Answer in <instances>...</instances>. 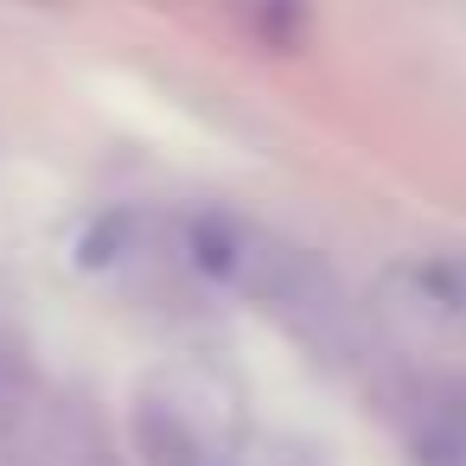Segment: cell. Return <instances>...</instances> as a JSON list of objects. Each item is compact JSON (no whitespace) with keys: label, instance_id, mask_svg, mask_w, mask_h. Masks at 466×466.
<instances>
[{"label":"cell","instance_id":"5b68a950","mask_svg":"<svg viewBox=\"0 0 466 466\" xmlns=\"http://www.w3.org/2000/svg\"><path fill=\"white\" fill-rule=\"evenodd\" d=\"M409 447L421 466H466V396L453 390H421L409 396Z\"/></svg>","mask_w":466,"mask_h":466},{"label":"cell","instance_id":"52a82bcc","mask_svg":"<svg viewBox=\"0 0 466 466\" xmlns=\"http://www.w3.org/2000/svg\"><path fill=\"white\" fill-rule=\"evenodd\" d=\"M256 26L268 46H294L300 39V0H256Z\"/></svg>","mask_w":466,"mask_h":466},{"label":"cell","instance_id":"3957f363","mask_svg":"<svg viewBox=\"0 0 466 466\" xmlns=\"http://www.w3.org/2000/svg\"><path fill=\"white\" fill-rule=\"evenodd\" d=\"M390 288L409 300V313L434 326H466V249H421L390 268Z\"/></svg>","mask_w":466,"mask_h":466},{"label":"cell","instance_id":"277c9868","mask_svg":"<svg viewBox=\"0 0 466 466\" xmlns=\"http://www.w3.org/2000/svg\"><path fill=\"white\" fill-rule=\"evenodd\" d=\"M154 237H160V218H154V211H141V205H116V211H103V218L84 224V237H77L71 256H77L84 275H116V268L141 262V256L154 249Z\"/></svg>","mask_w":466,"mask_h":466},{"label":"cell","instance_id":"6da1fadb","mask_svg":"<svg viewBox=\"0 0 466 466\" xmlns=\"http://www.w3.org/2000/svg\"><path fill=\"white\" fill-rule=\"evenodd\" d=\"M249 300H256L262 313H275V319H281L294 339H307L313 351H345V345H358L351 300L339 294L332 268H326L313 249H294V243L275 237V249H268V262H262Z\"/></svg>","mask_w":466,"mask_h":466},{"label":"cell","instance_id":"ba28073f","mask_svg":"<svg viewBox=\"0 0 466 466\" xmlns=\"http://www.w3.org/2000/svg\"><path fill=\"white\" fill-rule=\"evenodd\" d=\"M288 466H319V460H307V453H294V460H288Z\"/></svg>","mask_w":466,"mask_h":466},{"label":"cell","instance_id":"7a4b0ae2","mask_svg":"<svg viewBox=\"0 0 466 466\" xmlns=\"http://www.w3.org/2000/svg\"><path fill=\"white\" fill-rule=\"evenodd\" d=\"M173 249H179V262H186L198 281H211V288L249 300V288H256V275H262L275 237H268L262 224H249L243 211L198 205V211H179V218H173Z\"/></svg>","mask_w":466,"mask_h":466},{"label":"cell","instance_id":"8992f818","mask_svg":"<svg viewBox=\"0 0 466 466\" xmlns=\"http://www.w3.org/2000/svg\"><path fill=\"white\" fill-rule=\"evenodd\" d=\"M128 434H135V453H141L147 466H205V447H198V434L186 428V415L167 409V402H154V396L135 402Z\"/></svg>","mask_w":466,"mask_h":466}]
</instances>
